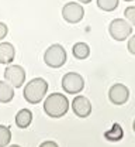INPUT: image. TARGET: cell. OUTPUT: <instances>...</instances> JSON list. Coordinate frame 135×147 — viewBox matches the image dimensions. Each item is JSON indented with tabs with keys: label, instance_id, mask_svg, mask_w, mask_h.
I'll use <instances>...</instances> for the list:
<instances>
[{
	"label": "cell",
	"instance_id": "1",
	"mask_svg": "<svg viewBox=\"0 0 135 147\" xmlns=\"http://www.w3.org/2000/svg\"><path fill=\"white\" fill-rule=\"evenodd\" d=\"M69 110V100L63 93H51L49 96L45 98L44 102V112L49 116V117H62L68 113Z\"/></svg>",
	"mask_w": 135,
	"mask_h": 147
},
{
	"label": "cell",
	"instance_id": "18",
	"mask_svg": "<svg viewBox=\"0 0 135 147\" xmlns=\"http://www.w3.org/2000/svg\"><path fill=\"white\" fill-rule=\"evenodd\" d=\"M127 47H128V51H130L132 55H135V36H132L131 38H130Z\"/></svg>",
	"mask_w": 135,
	"mask_h": 147
},
{
	"label": "cell",
	"instance_id": "20",
	"mask_svg": "<svg viewBox=\"0 0 135 147\" xmlns=\"http://www.w3.org/2000/svg\"><path fill=\"white\" fill-rule=\"evenodd\" d=\"M39 147H59L55 142H52V140H48V142H44V143H41Z\"/></svg>",
	"mask_w": 135,
	"mask_h": 147
},
{
	"label": "cell",
	"instance_id": "4",
	"mask_svg": "<svg viewBox=\"0 0 135 147\" xmlns=\"http://www.w3.org/2000/svg\"><path fill=\"white\" fill-rule=\"evenodd\" d=\"M108 33L116 41H124L132 34V26L124 18H114L108 26Z\"/></svg>",
	"mask_w": 135,
	"mask_h": 147
},
{
	"label": "cell",
	"instance_id": "13",
	"mask_svg": "<svg viewBox=\"0 0 135 147\" xmlns=\"http://www.w3.org/2000/svg\"><path fill=\"white\" fill-rule=\"evenodd\" d=\"M72 53L77 59H86L90 55V47L86 42H76L72 48Z\"/></svg>",
	"mask_w": 135,
	"mask_h": 147
},
{
	"label": "cell",
	"instance_id": "9",
	"mask_svg": "<svg viewBox=\"0 0 135 147\" xmlns=\"http://www.w3.org/2000/svg\"><path fill=\"white\" fill-rule=\"evenodd\" d=\"M72 110L79 117H87L92 113V103L86 96L79 95L72 100Z\"/></svg>",
	"mask_w": 135,
	"mask_h": 147
},
{
	"label": "cell",
	"instance_id": "11",
	"mask_svg": "<svg viewBox=\"0 0 135 147\" xmlns=\"http://www.w3.org/2000/svg\"><path fill=\"white\" fill-rule=\"evenodd\" d=\"M33 122V112L30 109H21L16 115V125L20 129H27Z\"/></svg>",
	"mask_w": 135,
	"mask_h": 147
},
{
	"label": "cell",
	"instance_id": "15",
	"mask_svg": "<svg viewBox=\"0 0 135 147\" xmlns=\"http://www.w3.org/2000/svg\"><path fill=\"white\" fill-rule=\"evenodd\" d=\"M10 140H11V130H10V127L0 125V147L9 146Z\"/></svg>",
	"mask_w": 135,
	"mask_h": 147
},
{
	"label": "cell",
	"instance_id": "21",
	"mask_svg": "<svg viewBox=\"0 0 135 147\" xmlns=\"http://www.w3.org/2000/svg\"><path fill=\"white\" fill-rule=\"evenodd\" d=\"M76 1H79V3H84V4H87V3H90L92 0H76Z\"/></svg>",
	"mask_w": 135,
	"mask_h": 147
},
{
	"label": "cell",
	"instance_id": "7",
	"mask_svg": "<svg viewBox=\"0 0 135 147\" xmlns=\"http://www.w3.org/2000/svg\"><path fill=\"white\" fill-rule=\"evenodd\" d=\"M4 81H7L13 88H21L25 82V71L20 65H10L4 69Z\"/></svg>",
	"mask_w": 135,
	"mask_h": 147
},
{
	"label": "cell",
	"instance_id": "19",
	"mask_svg": "<svg viewBox=\"0 0 135 147\" xmlns=\"http://www.w3.org/2000/svg\"><path fill=\"white\" fill-rule=\"evenodd\" d=\"M7 33H9V27L4 23H0V41L7 36Z\"/></svg>",
	"mask_w": 135,
	"mask_h": 147
},
{
	"label": "cell",
	"instance_id": "16",
	"mask_svg": "<svg viewBox=\"0 0 135 147\" xmlns=\"http://www.w3.org/2000/svg\"><path fill=\"white\" fill-rule=\"evenodd\" d=\"M97 6L103 11H113L118 7V0H97Z\"/></svg>",
	"mask_w": 135,
	"mask_h": 147
},
{
	"label": "cell",
	"instance_id": "22",
	"mask_svg": "<svg viewBox=\"0 0 135 147\" xmlns=\"http://www.w3.org/2000/svg\"><path fill=\"white\" fill-rule=\"evenodd\" d=\"M9 147H20V146H17V144H11V146H9Z\"/></svg>",
	"mask_w": 135,
	"mask_h": 147
},
{
	"label": "cell",
	"instance_id": "23",
	"mask_svg": "<svg viewBox=\"0 0 135 147\" xmlns=\"http://www.w3.org/2000/svg\"><path fill=\"white\" fill-rule=\"evenodd\" d=\"M132 127H134V130H135V120H134V125H132Z\"/></svg>",
	"mask_w": 135,
	"mask_h": 147
},
{
	"label": "cell",
	"instance_id": "12",
	"mask_svg": "<svg viewBox=\"0 0 135 147\" xmlns=\"http://www.w3.org/2000/svg\"><path fill=\"white\" fill-rule=\"evenodd\" d=\"M14 98V89L7 81H0V103H9Z\"/></svg>",
	"mask_w": 135,
	"mask_h": 147
},
{
	"label": "cell",
	"instance_id": "5",
	"mask_svg": "<svg viewBox=\"0 0 135 147\" xmlns=\"http://www.w3.org/2000/svg\"><path fill=\"white\" fill-rule=\"evenodd\" d=\"M62 88L66 93L76 95L83 91L84 88V79L80 74L77 72H68L62 78Z\"/></svg>",
	"mask_w": 135,
	"mask_h": 147
},
{
	"label": "cell",
	"instance_id": "3",
	"mask_svg": "<svg viewBox=\"0 0 135 147\" xmlns=\"http://www.w3.org/2000/svg\"><path fill=\"white\" fill-rule=\"evenodd\" d=\"M66 58H68V55H66L65 48L61 44H52L45 50L44 62L51 68H61L65 65Z\"/></svg>",
	"mask_w": 135,
	"mask_h": 147
},
{
	"label": "cell",
	"instance_id": "2",
	"mask_svg": "<svg viewBox=\"0 0 135 147\" xmlns=\"http://www.w3.org/2000/svg\"><path fill=\"white\" fill-rule=\"evenodd\" d=\"M47 92H48V82L44 78H34L24 86L23 96L28 103L37 105L41 100H44Z\"/></svg>",
	"mask_w": 135,
	"mask_h": 147
},
{
	"label": "cell",
	"instance_id": "6",
	"mask_svg": "<svg viewBox=\"0 0 135 147\" xmlns=\"http://www.w3.org/2000/svg\"><path fill=\"white\" fill-rule=\"evenodd\" d=\"M84 16V9L77 1H69L62 7V17L69 24H76L82 21Z\"/></svg>",
	"mask_w": 135,
	"mask_h": 147
},
{
	"label": "cell",
	"instance_id": "14",
	"mask_svg": "<svg viewBox=\"0 0 135 147\" xmlns=\"http://www.w3.org/2000/svg\"><path fill=\"white\" fill-rule=\"evenodd\" d=\"M122 136H124V130L118 123H114L113 127L104 133V137L110 142H120L122 139Z\"/></svg>",
	"mask_w": 135,
	"mask_h": 147
},
{
	"label": "cell",
	"instance_id": "8",
	"mask_svg": "<svg viewBox=\"0 0 135 147\" xmlns=\"http://www.w3.org/2000/svg\"><path fill=\"white\" fill-rule=\"evenodd\" d=\"M128 98H130V91L122 84L113 85L110 88V91H108V99L114 105H124V103H127Z\"/></svg>",
	"mask_w": 135,
	"mask_h": 147
},
{
	"label": "cell",
	"instance_id": "10",
	"mask_svg": "<svg viewBox=\"0 0 135 147\" xmlns=\"http://www.w3.org/2000/svg\"><path fill=\"white\" fill-rule=\"evenodd\" d=\"M16 57V50L11 42H0V64L9 65Z\"/></svg>",
	"mask_w": 135,
	"mask_h": 147
},
{
	"label": "cell",
	"instance_id": "24",
	"mask_svg": "<svg viewBox=\"0 0 135 147\" xmlns=\"http://www.w3.org/2000/svg\"><path fill=\"white\" fill-rule=\"evenodd\" d=\"M124 1H132V0H124Z\"/></svg>",
	"mask_w": 135,
	"mask_h": 147
},
{
	"label": "cell",
	"instance_id": "17",
	"mask_svg": "<svg viewBox=\"0 0 135 147\" xmlns=\"http://www.w3.org/2000/svg\"><path fill=\"white\" fill-rule=\"evenodd\" d=\"M124 16H125L127 21H128L131 26H135V6H128V7L124 10Z\"/></svg>",
	"mask_w": 135,
	"mask_h": 147
}]
</instances>
